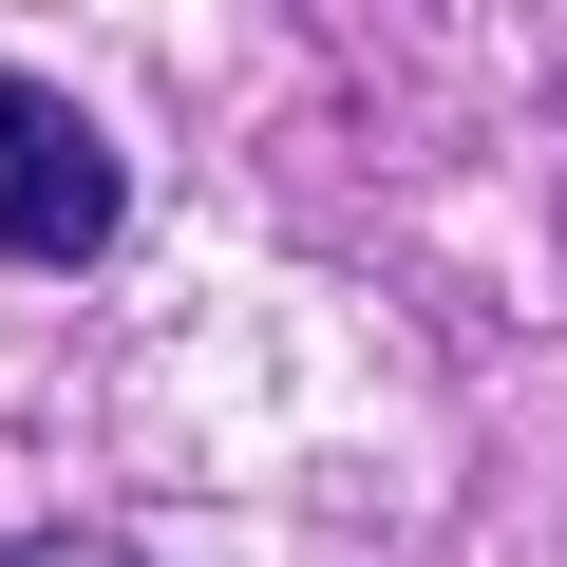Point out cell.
Returning <instances> with one entry per match:
<instances>
[{"label": "cell", "instance_id": "1", "mask_svg": "<svg viewBox=\"0 0 567 567\" xmlns=\"http://www.w3.org/2000/svg\"><path fill=\"white\" fill-rule=\"evenodd\" d=\"M114 227H133L114 133H95L58 76H0V246H20V265H95Z\"/></svg>", "mask_w": 567, "mask_h": 567}, {"label": "cell", "instance_id": "2", "mask_svg": "<svg viewBox=\"0 0 567 567\" xmlns=\"http://www.w3.org/2000/svg\"><path fill=\"white\" fill-rule=\"evenodd\" d=\"M0 567H133V548H114V529H20Z\"/></svg>", "mask_w": 567, "mask_h": 567}]
</instances>
